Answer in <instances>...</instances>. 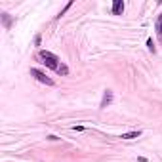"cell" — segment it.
<instances>
[{"label":"cell","instance_id":"1","mask_svg":"<svg viewBox=\"0 0 162 162\" xmlns=\"http://www.w3.org/2000/svg\"><path fill=\"white\" fill-rule=\"evenodd\" d=\"M38 57L42 59V63H44L46 67H50V69L55 71V72H57V69L61 67L59 57H57L55 54H52V52H48V50H40V52H38Z\"/></svg>","mask_w":162,"mask_h":162},{"label":"cell","instance_id":"2","mask_svg":"<svg viewBox=\"0 0 162 162\" xmlns=\"http://www.w3.org/2000/svg\"><path fill=\"white\" fill-rule=\"evenodd\" d=\"M31 75H33V76H34L38 82L46 84V86H54V84H55V82L52 80V78H48V76H46L44 72H42V71H38V69H31Z\"/></svg>","mask_w":162,"mask_h":162},{"label":"cell","instance_id":"3","mask_svg":"<svg viewBox=\"0 0 162 162\" xmlns=\"http://www.w3.org/2000/svg\"><path fill=\"white\" fill-rule=\"evenodd\" d=\"M111 103H113V92H111V90H105L103 99H101V103H99V109H107Z\"/></svg>","mask_w":162,"mask_h":162},{"label":"cell","instance_id":"4","mask_svg":"<svg viewBox=\"0 0 162 162\" xmlns=\"http://www.w3.org/2000/svg\"><path fill=\"white\" fill-rule=\"evenodd\" d=\"M122 12H124V2L122 0H114L113 2V13L114 15H122Z\"/></svg>","mask_w":162,"mask_h":162},{"label":"cell","instance_id":"5","mask_svg":"<svg viewBox=\"0 0 162 162\" xmlns=\"http://www.w3.org/2000/svg\"><path fill=\"white\" fill-rule=\"evenodd\" d=\"M0 17H2V23H4L6 29L12 27V17H10V13H0Z\"/></svg>","mask_w":162,"mask_h":162},{"label":"cell","instance_id":"6","mask_svg":"<svg viewBox=\"0 0 162 162\" xmlns=\"http://www.w3.org/2000/svg\"><path fill=\"white\" fill-rule=\"evenodd\" d=\"M141 135V132H128V134H122L120 137L122 139H135V137H139Z\"/></svg>","mask_w":162,"mask_h":162},{"label":"cell","instance_id":"7","mask_svg":"<svg viewBox=\"0 0 162 162\" xmlns=\"http://www.w3.org/2000/svg\"><path fill=\"white\" fill-rule=\"evenodd\" d=\"M57 75H69V69H67V65H63V63H61V67H59V69H57Z\"/></svg>","mask_w":162,"mask_h":162},{"label":"cell","instance_id":"8","mask_svg":"<svg viewBox=\"0 0 162 162\" xmlns=\"http://www.w3.org/2000/svg\"><path fill=\"white\" fill-rule=\"evenodd\" d=\"M147 48H149L151 52H153V54L156 52V48H155V42H153V38H147Z\"/></svg>","mask_w":162,"mask_h":162},{"label":"cell","instance_id":"9","mask_svg":"<svg viewBox=\"0 0 162 162\" xmlns=\"http://www.w3.org/2000/svg\"><path fill=\"white\" fill-rule=\"evenodd\" d=\"M156 31H158V34L162 36V15L158 17V21H156Z\"/></svg>","mask_w":162,"mask_h":162},{"label":"cell","instance_id":"10","mask_svg":"<svg viewBox=\"0 0 162 162\" xmlns=\"http://www.w3.org/2000/svg\"><path fill=\"white\" fill-rule=\"evenodd\" d=\"M40 42H42V36L36 34V36H34V44H36V46H40Z\"/></svg>","mask_w":162,"mask_h":162},{"label":"cell","instance_id":"11","mask_svg":"<svg viewBox=\"0 0 162 162\" xmlns=\"http://www.w3.org/2000/svg\"><path fill=\"white\" fill-rule=\"evenodd\" d=\"M72 130H75V132H82V130H84V126H72Z\"/></svg>","mask_w":162,"mask_h":162}]
</instances>
